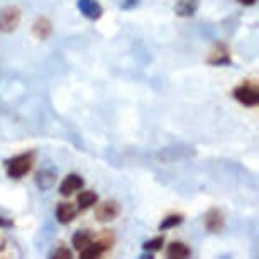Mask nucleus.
Listing matches in <instances>:
<instances>
[{
  "instance_id": "obj_22",
  "label": "nucleus",
  "mask_w": 259,
  "mask_h": 259,
  "mask_svg": "<svg viewBox=\"0 0 259 259\" xmlns=\"http://www.w3.org/2000/svg\"><path fill=\"white\" fill-rule=\"evenodd\" d=\"M0 227H12V222L6 221V219H0Z\"/></svg>"
},
{
  "instance_id": "obj_4",
  "label": "nucleus",
  "mask_w": 259,
  "mask_h": 259,
  "mask_svg": "<svg viewBox=\"0 0 259 259\" xmlns=\"http://www.w3.org/2000/svg\"><path fill=\"white\" fill-rule=\"evenodd\" d=\"M234 99L246 107H256L259 104V90L254 85H241L234 90Z\"/></svg>"
},
{
  "instance_id": "obj_6",
  "label": "nucleus",
  "mask_w": 259,
  "mask_h": 259,
  "mask_svg": "<svg viewBox=\"0 0 259 259\" xmlns=\"http://www.w3.org/2000/svg\"><path fill=\"white\" fill-rule=\"evenodd\" d=\"M76 6L78 11L81 12V16L90 19V21H99L102 14H104V9L100 7V4L97 0H78Z\"/></svg>"
},
{
  "instance_id": "obj_7",
  "label": "nucleus",
  "mask_w": 259,
  "mask_h": 259,
  "mask_svg": "<svg viewBox=\"0 0 259 259\" xmlns=\"http://www.w3.org/2000/svg\"><path fill=\"white\" fill-rule=\"evenodd\" d=\"M83 185H85V182H83L80 175H68L60 185V193L63 197H70V195L78 192V190H81Z\"/></svg>"
},
{
  "instance_id": "obj_17",
  "label": "nucleus",
  "mask_w": 259,
  "mask_h": 259,
  "mask_svg": "<svg viewBox=\"0 0 259 259\" xmlns=\"http://www.w3.org/2000/svg\"><path fill=\"white\" fill-rule=\"evenodd\" d=\"M182 222H183L182 215H169V217H166L164 221L159 224V231H169V229L180 226Z\"/></svg>"
},
{
  "instance_id": "obj_21",
  "label": "nucleus",
  "mask_w": 259,
  "mask_h": 259,
  "mask_svg": "<svg viewBox=\"0 0 259 259\" xmlns=\"http://www.w3.org/2000/svg\"><path fill=\"white\" fill-rule=\"evenodd\" d=\"M239 2H241L242 6H246V7H251V6H254V4L257 2V0H239Z\"/></svg>"
},
{
  "instance_id": "obj_16",
  "label": "nucleus",
  "mask_w": 259,
  "mask_h": 259,
  "mask_svg": "<svg viewBox=\"0 0 259 259\" xmlns=\"http://www.w3.org/2000/svg\"><path fill=\"white\" fill-rule=\"evenodd\" d=\"M97 200H99L97 193L92 192V190H87V192H81L80 195H78V207H80V208H90V207H94V205L97 203Z\"/></svg>"
},
{
  "instance_id": "obj_14",
  "label": "nucleus",
  "mask_w": 259,
  "mask_h": 259,
  "mask_svg": "<svg viewBox=\"0 0 259 259\" xmlns=\"http://www.w3.org/2000/svg\"><path fill=\"white\" fill-rule=\"evenodd\" d=\"M168 257L171 259H182V257H188L192 251H190L188 246H185L183 242H171L168 246Z\"/></svg>"
},
{
  "instance_id": "obj_15",
  "label": "nucleus",
  "mask_w": 259,
  "mask_h": 259,
  "mask_svg": "<svg viewBox=\"0 0 259 259\" xmlns=\"http://www.w3.org/2000/svg\"><path fill=\"white\" fill-rule=\"evenodd\" d=\"M92 242H94V239H92V234L89 231H78L73 236V247L78 249V251L87 249Z\"/></svg>"
},
{
  "instance_id": "obj_19",
  "label": "nucleus",
  "mask_w": 259,
  "mask_h": 259,
  "mask_svg": "<svg viewBox=\"0 0 259 259\" xmlns=\"http://www.w3.org/2000/svg\"><path fill=\"white\" fill-rule=\"evenodd\" d=\"M51 257L53 259H70L73 257V254L70 249H66V247H58L55 252L51 254Z\"/></svg>"
},
{
  "instance_id": "obj_9",
  "label": "nucleus",
  "mask_w": 259,
  "mask_h": 259,
  "mask_svg": "<svg viewBox=\"0 0 259 259\" xmlns=\"http://www.w3.org/2000/svg\"><path fill=\"white\" fill-rule=\"evenodd\" d=\"M208 65H215V66H221V65H232V60H231V55H229L226 45H215L212 53H210L208 60H207Z\"/></svg>"
},
{
  "instance_id": "obj_12",
  "label": "nucleus",
  "mask_w": 259,
  "mask_h": 259,
  "mask_svg": "<svg viewBox=\"0 0 259 259\" xmlns=\"http://www.w3.org/2000/svg\"><path fill=\"white\" fill-rule=\"evenodd\" d=\"M56 217L61 224H70L76 217V208L73 203H60L56 208Z\"/></svg>"
},
{
  "instance_id": "obj_18",
  "label": "nucleus",
  "mask_w": 259,
  "mask_h": 259,
  "mask_svg": "<svg viewBox=\"0 0 259 259\" xmlns=\"http://www.w3.org/2000/svg\"><path fill=\"white\" fill-rule=\"evenodd\" d=\"M163 244H164L163 237H154V239H151V241H146L143 244V249L146 252H158L159 249H163Z\"/></svg>"
},
{
  "instance_id": "obj_11",
  "label": "nucleus",
  "mask_w": 259,
  "mask_h": 259,
  "mask_svg": "<svg viewBox=\"0 0 259 259\" xmlns=\"http://www.w3.org/2000/svg\"><path fill=\"white\" fill-rule=\"evenodd\" d=\"M198 11V0H180L175 6V12L178 17H192Z\"/></svg>"
},
{
  "instance_id": "obj_3",
  "label": "nucleus",
  "mask_w": 259,
  "mask_h": 259,
  "mask_svg": "<svg viewBox=\"0 0 259 259\" xmlns=\"http://www.w3.org/2000/svg\"><path fill=\"white\" fill-rule=\"evenodd\" d=\"M21 17H22V14L17 7L11 6V7L2 9V11H0V32H4V34L14 32L19 27V24H21Z\"/></svg>"
},
{
  "instance_id": "obj_20",
  "label": "nucleus",
  "mask_w": 259,
  "mask_h": 259,
  "mask_svg": "<svg viewBox=\"0 0 259 259\" xmlns=\"http://www.w3.org/2000/svg\"><path fill=\"white\" fill-rule=\"evenodd\" d=\"M139 2L141 0H119L122 11H131V9H134Z\"/></svg>"
},
{
  "instance_id": "obj_10",
  "label": "nucleus",
  "mask_w": 259,
  "mask_h": 259,
  "mask_svg": "<svg viewBox=\"0 0 259 259\" xmlns=\"http://www.w3.org/2000/svg\"><path fill=\"white\" fill-rule=\"evenodd\" d=\"M53 32V26L50 22V19L48 17H39L36 22H34L32 26V34L36 36L37 39H41V41H45L51 36Z\"/></svg>"
},
{
  "instance_id": "obj_13",
  "label": "nucleus",
  "mask_w": 259,
  "mask_h": 259,
  "mask_svg": "<svg viewBox=\"0 0 259 259\" xmlns=\"http://www.w3.org/2000/svg\"><path fill=\"white\" fill-rule=\"evenodd\" d=\"M56 182V173L51 169H42L36 175V185L39 190H50Z\"/></svg>"
},
{
  "instance_id": "obj_8",
  "label": "nucleus",
  "mask_w": 259,
  "mask_h": 259,
  "mask_svg": "<svg viewBox=\"0 0 259 259\" xmlns=\"http://www.w3.org/2000/svg\"><path fill=\"white\" fill-rule=\"evenodd\" d=\"M224 222H226V219H224V213L219 208H212L207 213V217H205V227H207V231L212 234L222 232Z\"/></svg>"
},
{
  "instance_id": "obj_1",
  "label": "nucleus",
  "mask_w": 259,
  "mask_h": 259,
  "mask_svg": "<svg viewBox=\"0 0 259 259\" xmlns=\"http://www.w3.org/2000/svg\"><path fill=\"white\" fill-rule=\"evenodd\" d=\"M34 164V154L32 153H24L19 156H14V158L6 161V169L9 178L12 180H19L24 178L26 175L31 171Z\"/></svg>"
},
{
  "instance_id": "obj_23",
  "label": "nucleus",
  "mask_w": 259,
  "mask_h": 259,
  "mask_svg": "<svg viewBox=\"0 0 259 259\" xmlns=\"http://www.w3.org/2000/svg\"><path fill=\"white\" fill-rule=\"evenodd\" d=\"M139 257H141V259H149V257H153V256H151V254H141Z\"/></svg>"
},
{
  "instance_id": "obj_2",
  "label": "nucleus",
  "mask_w": 259,
  "mask_h": 259,
  "mask_svg": "<svg viewBox=\"0 0 259 259\" xmlns=\"http://www.w3.org/2000/svg\"><path fill=\"white\" fill-rule=\"evenodd\" d=\"M115 244V236L114 232L110 231H104L102 232V236L99 239V242H92L89 247L83 249V251H80V257L81 259H95L102 256L105 251H109V249Z\"/></svg>"
},
{
  "instance_id": "obj_5",
  "label": "nucleus",
  "mask_w": 259,
  "mask_h": 259,
  "mask_svg": "<svg viewBox=\"0 0 259 259\" xmlns=\"http://www.w3.org/2000/svg\"><path fill=\"white\" fill-rule=\"evenodd\" d=\"M120 213V205L115 202V200H107V202L100 203L95 210V217L99 219L100 222H110L114 219L119 217Z\"/></svg>"
}]
</instances>
